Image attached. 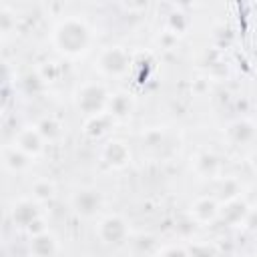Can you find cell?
<instances>
[{
	"label": "cell",
	"instance_id": "cell-1",
	"mask_svg": "<svg viewBox=\"0 0 257 257\" xmlns=\"http://www.w3.org/2000/svg\"><path fill=\"white\" fill-rule=\"evenodd\" d=\"M56 44L68 54H78L88 44V30L78 20H66L56 30Z\"/></svg>",
	"mask_w": 257,
	"mask_h": 257
},
{
	"label": "cell",
	"instance_id": "cell-2",
	"mask_svg": "<svg viewBox=\"0 0 257 257\" xmlns=\"http://www.w3.org/2000/svg\"><path fill=\"white\" fill-rule=\"evenodd\" d=\"M78 108L88 114V116H96L102 112V108L106 106V92L100 84H86L80 92H78Z\"/></svg>",
	"mask_w": 257,
	"mask_h": 257
},
{
	"label": "cell",
	"instance_id": "cell-3",
	"mask_svg": "<svg viewBox=\"0 0 257 257\" xmlns=\"http://www.w3.org/2000/svg\"><path fill=\"white\" fill-rule=\"evenodd\" d=\"M98 64L106 74H120L128 68V54L118 46H110L100 54Z\"/></svg>",
	"mask_w": 257,
	"mask_h": 257
},
{
	"label": "cell",
	"instance_id": "cell-4",
	"mask_svg": "<svg viewBox=\"0 0 257 257\" xmlns=\"http://www.w3.org/2000/svg\"><path fill=\"white\" fill-rule=\"evenodd\" d=\"M100 239L108 245H120L126 239V223L120 217H106L100 223Z\"/></svg>",
	"mask_w": 257,
	"mask_h": 257
},
{
	"label": "cell",
	"instance_id": "cell-5",
	"mask_svg": "<svg viewBox=\"0 0 257 257\" xmlns=\"http://www.w3.org/2000/svg\"><path fill=\"white\" fill-rule=\"evenodd\" d=\"M100 195L92 189H82L74 195L72 199V205H74V211L82 217H92L96 215V211L100 209Z\"/></svg>",
	"mask_w": 257,
	"mask_h": 257
},
{
	"label": "cell",
	"instance_id": "cell-6",
	"mask_svg": "<svg viewBox=\"0 0 257 257\" xmlns=\"http://www.w3.org/2000/svg\"><path fill=\"white\" fill-rule=\"evenodd\" d=\"M249 215V207L243 199H233V201H227L225 207L221 209V219L223 223L227 225H239V223H245Z\"/></svg>",
	"mask_w": 257,
	"mask_h": 257
},
{
	"label": "cell",
	"instance_id": "cell-7",
	"mask_svg": "<svg viewBox=\"0 0 257 257\" xmlns=\"http://www.w3.org/2000/svg\"><path fill=\"white\" fill-rule=\"evenodd\" d=\"M36 219H40L36 203H32V201H20V203L14 205V209H12V221L18 227L28 229L30 223H34Z\"/></svg>",
	"mask_w": 257,
	"mask_h": 257
},
{
	"label": "cell",
	"instance_id": "cell-8",
	"mask_svg": "<svg viewBox=\"0 0 257 257\" xmlns=\"http://www.w3.org/2000/svg\"><path fill=\"white\" fill-rule=\"evenodd\" d=\"M102 157H104L106 165H110V167H122V165L128 161V149H126V145L120 143V141H110V143L104 147Z\"/></svg>",
	"mask_w": 257,
	"mask_h": 257
},
{
	"label": "cell",
	"instance_id": "cell-9",
	"mask_svg": "<svg viewBox=\"0 0 257 257\" xmlns=\"http://www.w3.org/2000/svg\"><path fill=\"white\" fill-rule=\"evenodd\" d=\"M30 251H32L34 257H54V253H56V241L48 233L34 235L32 241H30Z\"/></svg>",
	"mask_w": 257,
	"mask_h": 257
},
{
	"label": "cell",
	"instance_id": "cell-10",
	"mask_svg": "<svg viewBox=\"0 0 257 257\" xmlns=\"http://www.w3.org/2000/svg\"><path fill=\"white\" fill-rule=\"evenodd\" d=\"M229 139L237 145H245L255 139V126L249 120H235L229 126Z\"/></svg>",
	"mask_w": 257,
	"mask_h": 257
},
{
	"label": "cell",
	"instance_id": "cell-11",
	"mask_svg": "<svg viewBox=\"0 0 257 257\" xmlns=\"http://www.w3.org/2000/svg\"><path fill=\"white\" fill-rule=\"evenodd\" d=\"M18 149L26 155H36L42 149V137L36 128H26L18 135Z\"/></svg>",
	"mask_w": 257,
	"mask_h": 257
},
{
	"label": "cell",
	"instance_id": "cell-12",
	"mask_svg": "<svg viewBox=\"0 0 257 257\" xmlns=\"http://www.w3.org/2000/svg\"><path fill=\"white\" fill-rule=\"evenodd\" d=\"M112 114L110 112H100V114H96V116H90L88 118V122H86V135L88 137H102L108 128H110V124H112Z\"/></svg>",
	"mask_w": 257,
	"mask_h": 257
},
{
	"label": "cell",
	"instance_id": "cell-13",
	"mask_svg": "<svg viewBox=\"0 0 257 257\" xmlns=\"http://www.w3.org/2000/svg\"><path fill=\"white\" fill-rule=\"evenodd\" d=\"M193 215H195L197 221H211V219H215V215H217V203H215V199H209V197L199 199L193 205Z\"/></svg>",
	"mask_w": 257,
	"mask_h": 257
},
{
	"label": "cell",
	"instance_id": "cell-14",
	"mask_svg": "<svg viewBox=\"0 0 257 257\" xmlns=\"http://www.w3.org/2000/svg\"><path fill=\"white\" fill-rule=\"evenodd\" d=\"M20 86H22L24 94L36 96V94H40V92L44 90V76H40L38 72H28V74L22 76Z\"/></svg>",
	"mask_w": 257,
	"mask_h": 257
},
{
	"label": "cell",
	"instance_id": "cell-15",
	"mask_svg": "<svg viewBox=\"0 0 257 257\" xmlns=\"http://www.w3.org/2000/svg\"><path fill=\"white\" fill-rule=\"evenodd\" d=\"M215 193H217V199H221V201H233V199H237V195H239V183L235 181V179H231V177H227V179H221L219 183H217V189H215Z\"/></svg>",
	"mask_w": 257,
	"mask_h": 257
},
{
	"label": "cell",
	"instance_id": "cell-16",
	"mask_svg": "<svg viewBox=\"0 0 257 257\" xmlns=\"http://www.w3.org/2000/svg\"><path fill=\"white\" fill-rule=\"evenodd\" d=\"M131 98L126 96V94H114L110 100H108V110H110V114L112 116H118V118H122V116H126L128 112H131Z\"/></svg>",
	"mask_w": 257,
	"mask_h": 257
},
{
	"label": "cell",
	"instance_id": "cell-17",
	"mask_svg": "<svg viewBox=\"0 0 257 257\" xmlns=\"http://www.w3.org/2000/svg\"><path fill=\"white\" fill-rule=\"evenodd\" d=\"M4 161H6V167L8 169L20 171V169H24L28 165V155L24 151H20V149H10V151H6Z\"/></svg>",
	"mask_w": 257,
	"mask_h": 257
},
{
	"label": "cell",
	"instance_id": "cell-18",
	"mask_svg": "<svg viewBox=\"0 0 257 257\" xmlns=\"http://www.w3.org/2000/svg\"><path fill=\"white\" fill-rule=\"evenodd\" d=\"M197 169L203 175H215L217 169H219V159L213 153H201L197 157Z\"/></svg>",
	"mask_w": 257,
	"mask_h": 257
},
{
	"label": "cell",
	"instance_id": "cell-19",
	"mask_svg": "<svg viewBox=\"0 0 257 257\" xmlns=\"http://www.w3.org/2000/svg\"><path fill=\"white\" fill-rule=\"evenodd\" d=\"M36 131L40 133L42 139L52 141V139L58 137V133H60V124H58L54 118H42V120L36 124Z\"/></svg>",
	"mask_w": 257,
	"mask_h": 257
},
{
	"label": "cell",
	"instance_id": "cell-20",
	"mask_svg": "<svg viewBox=\"0 0 257 257\" xmlns=\"http://www.w3.org/2000/svg\"><path fill=\"white\" fill-rule=\"evenodd\" d=\"M169 28H171V32L173 34H177V32H183L185 28H187V16L183 14V12H171L169 14Z\"/></svg>",
	"mask_w": 257,
	"mask_h": 257
},
{
	"label": "cell",
	"instance_id": "cell-21",
	"mask_svg": "<svg viewBox=\"0 0 257 257\" xmlns=\"http://www.w3.org/2000/svg\"><path fill=\"white\" fill-rule=\"evenodd\" d=\"M191 257H215V249L209 243H193L189 247Z\"/></svg>",
	"mask_w": 257,
	"mask_h": 257
},
{
	"label": "cell",
	"instance_id": "cell-22",
	"mask_svg": "<svg viewBox=\"0 0 257 257\" xmlns=\"http://www.w3.org/2000/svg\"><path fill=\"white\" fill-rule=\"evenodd\" d=\"M195 229H197V223H195V219L193 217H181L179 221H177V231L181 233V235H191V233H195Z\"/></svg>",
	"mask_w": 257,
	"mask_h": 257
},
{
	"label": "cell",
	"instance_id": "cell-23",
	"mask_svg": "<svg viewBox=\"0 0 257 257\" xmlns=\"http://www.w3.org/2000/svg\"><path fill=\"white\" fill-rule=\"evenodd\" d=\"M32 193L36 199H48L52 195V185L48 181H38L34 187H32Z\"/></svg>",
	"mask_w": 257,
	"mask_h": 257
},
{
	"label": "cell",
	"instance_id": "cell-24",
	"mask_svg": "<svg viewBox=\"0 0 257 257\" xmlns=\"http://www.w3.org/2000/svg\"><path fill=\"white\" fill-rule=\"evenodd\" d=\"M145 145H147L149 149H157V147H161V145H163V133L157 131V128H151V131L145 135Z\"/></svg>",
	"mask_w": 257,
	"mask_h": 257
},
{
	"label": "cell",
	"instance_id": "cell-25",
	"mask_svg": "<svg viewBox=\"0 0 257 257\" xmlns=\"http://www.w3.org/2000/svg\"><path fill=\"white\" fill-rule=\"evenodd\" d=\"M135 245H137V249H139L141 253H151V251L155 249V239L149 237V235H141V237H137Z\"/></svg>",
	"mask_w": 257,
	"mask_h": 257
},
{
	"label": "cell",
	"instance_id": "cell-26",
	"mask_svg": "<svg viewBox=\"0 0 257 257\" xmlns=\"http://www.w3.org/2000/svg\"><path fill=\"white\" fill-rule=\"evenodd\" d=\"M215 36H217L219 46H227V44H231V40H233V30H231L229 26H221Z\"/></svg>",
	"mask_w": 257,
	"mask_h": 257
},
{
	"label": "cell",
	"instance_id": "cell-27",
	"mask_svg": "<svg viewBox=\"0 0 257 257\" xmlns=\"http://www.w3.org/2000/svg\"><path fill=\"white\" fill-rule=\"evenodd\" d=\"M159 257H191V255H189V251H185V249H179V247H171V249L163 251Z\"/></svg>",
	"mask_w": 257,
	"mask_h": 257
},
{
	"label": "cell",
	"instance_id": "cell-28",
	"mask_svg": "<svg viewBox=\"0 0 257 257\" xmlns=\"http://www.w3.org/2000/svg\"><path fill=\"white\" fill-rule=\"evenodd\" d=\"M26 231H28L32 237H34V235H40V233H46V231H44V221H42V219H36L34 223H30V227H28Z\"/></svg>",
	"mask_w": 257,
	"mask_h": 257
},
{
	"label": "cell",
	"instance_id": "cell-29",
	"mask_svg": "<svg viewBox=\"0 0 257 257\" xmlns=\"http://www.w3.org/2000/svg\"><path fill=\"white\" fill-rule=\"evenodd\" d=\"M245 225H247V229H257V211H249Z\"/></svg>",
	"mask_w": 257,
	"mask_h": 257
},
{
	"label": "cell",
	"instance_id": "cell-30",
	"mask_svg": "<svg viewBox=\"0 0 257 257\" xmlns=\"http://www.w3.org/2000/svg\"><path fill=\"white\" fill-rule=\"evenodd\" d=\"M8 24H10V14L8 12H0V26H2V30H8Z\"/></svg>",
	"mask_w": 257,
	"mask_h": 257
},
{
	"label": "cell",
	"instance_id": "cell-31",
	"mask_svg": "<svg viewBox=\"0 0 257 257\" xmlns=\"http://www.w3.org/2000/svg\"><path fill=\"white\" fill-rule=\"evenodd\" d=\"M251 165H253V167L257 169V151H255V153L251 155Z\"/></svg>",
	"mask_w": 257,
	"mask_h": 257
}]
</instances>
